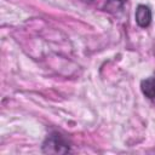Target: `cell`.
<instances>
[{
  "mask_svg": "<svg viewBox=\"0 0 155 155\" xmlns=\"http://www.w3.org/2000/svg\"><path fill=\"white\" fill-rule=\"evenodd\" d=\"M136 23L140 28H148L151 23V10L147 5H138L134 13Z\"/></svg>",
  "mask_w": 155,
  "mask_h": 155,
  "instance_id": "cell-2",
  "label": "cell"
},
{
  "mask_svg": "<svg viewBox=\"0 0 155 155\" xmlns=\"http://www.w3.org/2000/svg\"><path fill=\"white\" fill-rule=\"evenodd\" d=\"M140 90H142V93L148 99L155 101V76L147 78V79L142 80V82H140Z\"/></svg>",
  "mask_w": 155,
  "mask_h": 155,
  "instance_id": "cell-3",
  "label": "cell"
},
{
  "mask_svg": "<svg viewBox=\"0 0 155 155\" xmlns=\"http://www.w3.org/2000/svg\"><path fill=\"white\" fill-rule=\"evenodd\" d=\"M42 153L45 154H67L70 153L68 140L58 132L50 133L42 143Z\"/></svg>",
  "mask_w": 155,
  "mask_h": 155,
  "instance_id": "cell-1",
  "label": "cell"
}]
</instances>
